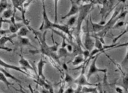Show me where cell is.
Instances as JSON below:
<instances>
[{"mask_svg":"<svg viewBox=\"0 0 128 93\" xmlns=\"http://www.w3.org/2000/svg\"><path fill=\"white\" fill-rule=\"evenodd\" d=\"M92 6V3L90 4H81L80 6L79 9V16L77 19V26L74 28L73 32L76 38V41L77 43V44L80 46L84 47V45H83L82 41L80 39V31H81V26H82V22L84 20L87 16L89 14L91 10V8Z\"/></svg>","mask_w":128,"mask_h":93,"instance_id":"6da1fadb","label":"cell"},{"mask_svg":"<svg viewBox=\"0 0 128 93\" xmlns=\"http://www.w3.org/2000/svg\"><path fill=\"white\" fill-rule=\"evenodd\" d=\"M35 33L36 34L35 38L38 40L40 43V47L41 49L40 50H29L30 53L36 54L38 53H42L43 55H46V56H48L49 57H51L54 59L55 60H56V62L60 64L59 62V58L58 56V54H56L55 53H53L49 49V46H48L46 44V31H45V32L43 34H41L40 33L37 32Z\"/></svg>","mask_w":128,"mask_h":93,"instance_id":"7a4b0ae2","label":"cell"},{"mask_svg":"<svg viewBox=\"0 0 128 93\" xmlns=\"http://www.w3.org/2000/svg\"><path fill=\"white\" fill-rule=\"evenodd\" d=\"M43 3V22L42 24L40 26V27L39 29L40 31H43V30H46L48 29H52L53 30V28H56L59 29L61 31H62L68 34V35L70 37V39L72 38V36L71 35V31L70 30L69 27L68 26L66 25H60L58 24H55V23L52 22L49 19H48V17L47 14L46 13V8H45V5H44V2L42 1Z\"/></svg>","mask_w":128,"mask_h":93,"instance_id":"3957f363","label":"cell"},{"mask_svg":"<svg viewBox=\"0 0 128 93\" xmlns=\"http://www.w3.org/2000/svg\"><path fill=\"white\" fill-rule=\"evenodd\" d=\"M114 1H102L101 3L103 4V7L101 8L100 13L101 14V21L98 23L101 25H104L106 24L105 20L106 17L108 16L110 13L113 9V6L114 5Z\"/></svg>","mask_w":128,"mask_h":93,"instance_id":"277c9868","label":"cell"},{"mask_svg":"<svg viewBox=\"0 0 128 93\" xmlns=\"http://www.w3.org/2000/svg\"><path fill=\"white\" fill-rule=\"evenodd\" d=\"M122 6L118 7L117 8L114 12V13H113V16H112L111 19H110L109 22L107 23L106 24L104 25V28L102 31H101L100 32L98 33L96 35H97L98 36H99L100 38H104V37L105 36V34H107V32L110 29L113 28V27L114 26V24L116 23V22L115 20V18L117 17V15L119 14V12H120L122 10Z\"/></svg>","mask_w":128,"mask_h":93,"instance_id":"5b68a950","label":"cell"},{"mask_svg":"<svg viewBox=\"0 0 128 93\" xmlns=\"http://www.w3.org/2000/svg\"><path fill=\"white\" fill-rule=\"evenodd\" d=\"M100 53L98 54L97 56H96L95 58H94V60H92V64H91L90 66V68H89V70L88 72V74H87V80H89L90 77L92 74H94L96 73V72H104V73H106V72H107V69H99L98 68H96V62L98 57V56H99Z\"/></svg>","mask_w":128,"mask_h":93,"instance_id":"8992f818","label":"cell"},{"mask_svg":"<svg viewBox=\"0 0 128 93\" xmlns=\"http://www.w3.org/2000/svg\"><path fill=\"white\" fill-rule=\"evenodd\" d=\"M0 65L3 66V67H4V68H11V69L14 70H16L17 71H19L20 72H22V74L28 76L34 77L32 75H31L30 72H28V70H27L26 68H19V67H17L16 66L8 64H6V62H4V61L2 60L1 59H0Z\"/></svg>","mask_w":128,"mask_h":93,"instance_id":"52a82bcc","label":"cell"},{"mask_svg":"<svg viewBox=\"0 0 128 93\" xmlns=\"http://www.w3.org/2000/svg\"><path fill=\"white\" fill-rule=\"evenodd\" d=\"M71 8L70 9V10L69 11V12L65 16L62 17V19H64L66 18H68L70 16H73L79 12L80 1H72V0H71Z\"/></svg>","mask_w":128,"mask_h":93,"instance_id":"ba28073f","label":"cell"},{"mask_svg":"<svg viewBox=\"0 0 128 93\" xmlns=\"http://www.w3.org/2000/svg\"><path fill=\"white\" fill-rule=\"evenodd\" d=\"M84 68H83V70L82 72V74H80V76L78 77L77 79L74 80V83L78 84V86H98V84H91L88 82L87 79L86 77L84 76Z\"/></svg>","mask_w":128,"mask_h":93,"instance_id":"9c48e42d","label":"cell"},{"mask_svg":"<svg viewBox=\"0 0 128 93\" xmlns=\"http://www.w3.org/2000/svg\"><path fill=\"white\" fill-rule=\"evenodd\" d=\"M95 45V43L93 41L91 37V35H90L89 32L87 31V33L86 36L85 42L84 43V47L86 49V50H88L90 53L92 50L93 47Z\"/></svg>","mask_w":128,"mask_h":93,"instance_id":"30bf717a","label":"cell"},{"mask_svg":"<svg viewBox=\"0 0 128 93\" xmlns=\"http://www.w3.org/2000/svg\"><path fill=\"white\" fill-rule=\"evenodd\" d=\"M3 22H7L10 24V27L9 30L11 33L15 34L16 32H18L19 29L22 28L25 26V25L23 22H19V23H16V25H13L12 23H11L10 20H3Z\"/></svg>","mask_w":128,"mask_h":93,"instance_id":"8fae6325","label":"cell"},{"mask_svg":"<svg viewBox=\"0 0 128 93\" xmlns=\"http://www.w3.org/2000/svg\"><path fill=\"white\" fill-rule=\"evenodd\" d=\"M21 52H22V55H21V56H20V59L19 60V62L20 64L22 66V68H24L26 70H31L34 71L36 72V75L37 76L36 69L34 68L33 67H32L30 65V64H29L28 61L27 60H26L25 58L23 57L22 54V50H21Z\"/></svg>","mask_w":128,"mask_h":93,"instance_id":"7c38bea8","label":"cell"},{"mask_svg":"<svg viewBox=\"0 0 128 93\" xmlns=\"http://www.w3.org/2000/svg\"><path fill=\"white\" fill-rule=\"evenodd\" d=\"M46 63V62H44V60L42 59V56L40 58V62H38L37 64V68H38V74L37 76L40 77V78H42V79L44 80H46V77L43 74V67L44 66V64Z\"/></svg>","mask_w":128,"mask_h":93,"instance_id":"4fadbf2b","label":"cell"},{"mask_svg":"<svg viewBox=\"0 0 128 93\" xmlns=\"http://www.w3.org/2000/svg\"><path fill=\"white\" fill-rule=\"evenodd\" d=\"M34 82L37 83L38 84L42 86L43 88H45L47 90H49L51 87H52V86L51 85V84H50L49 83H48V81L45 80L43 79H42V78H40V77L37 76V80H34Z\"/></svg>","mask_w":128,"mask_h":93,"instance_id":"5bb4252c","label":"cell"},{"mask_svg":"<svg viewBox=\"0 0 128 93\" xmlns=\"http://www.w3.org/2000/svg\"><path fill=\"white\" fill-rule=\"evenodd\" d=\"M70 43L71 45L73 46V51H72V56H76L80 54H83V50L81 48V46L77 44V43H76L72 41V40H71V42Z\"/></svg>","mask_w":128,"mask_h":93,"instance_id":"9a60e30c","label":"cell"},{"mask_svg":"<svg viewBox=\"0 0 128 93\" xmlns=\"http://www.w3.org/2000/svg\"><path fill=\"white\" fill-rule=\"evenodd\" d=\"M17 35L16 34H14L13 35H12L10 36L7 37V36H3L1 38H0V46H2V47H4V45L8 41L14 44V42L12 40V39L14 37H16Z\"/></svg>","mask_w":128,"mask_h":93,"instance_id":"2e32d148","label":"cell"},{"mask_svg":"<svg viewBox=\"0 0 128 93\" xmlns=\"http://www.w3.org/2000/svg\"><path fill=\"white\" fill-rule=\"evenodd\" d=\"M90 22L92 25V31H94L95 32H100L101 31H102L104 28V25H101L99 24H96L92 22L91 18H90Z\"/></svg>","mask_w":128,"mask_h":93,"instance_id":"e0dca14e","label":"cell"},{"mask_svg":"<svg viewBox=\"0 0 128 93\" xmlns=\"http://www.w3.org/2000/svg\"><path fill=\"white\" fill-rule=\"evenodd\" d=\"M71 54L69 53L68 50L66 48H60L58 50V56H59V59L60 58L64 57L65 58V60L66 59V58L68 56H71Z\"/></svg>","mask_w":128,"mask_h":93,"instance_id":"ac0fdd59","label":"cell"},{"mask_svg":"<svg viewBox=\"0 0 128 93\" xmlns=\"http://www.w3.org/2000/svg\"><path fill=\"white\" fill-rule=\"evenodd\" d=\"M0 71L2 72L3 74H4V75L5 76V77L6 78H11V79H12L13 80H14V81H16V82L17 83H22V80H20L18 79H17V78H16L15 77L13 76L12 74H10L9 72H8L6 70H4V68H1L0 67Z\"/></svg>","mask_w":128,"mask_h":93,"instance_id":"d6986e66","label":"cell"},{"mask_svg":"<svg viewBox=\"0 0 128 93\" xmlns=\"http://www.w3.org/2000/svg\"><path fill=\"white\" fill-rule=\"evenodd\" d=\"M18 40H19V43L20 44V45H21L22 46H32V47H34V46L31 44V43L30 42V40H29V39L28 38L19 36Z\"/></svg>","mask_w":128,"mask_h":93,"instance_id":"ffe728a7","label":"cell"},{"mask_svg":"<svg viewBox=\"0 0 128 93\" xmlns=\"http://www.w3.org/2000/svg\"><path fill=\"white\" fill-rule=\"evenodd\" d=\"M26 1H22V0H12L11 2L12 3L14 8L19 10L20 8L23 7L24 3Z\"/></svg>","mask_w":128,"mask_h":93,"instance_id":"44dd1931","label":"cell"},{"mask_svg":"<svg viewBox=\"0 0 128 93\" xmlns=\"http://www.w3.org/2000/svg\"><path fill=\"white\" fill-rule=\"evenodd\" d=\"M14 13V11L10 8H9L7 10H5L2 13V18H4L6 19H9L12 17Z\"/></svg>","mask_w":128,"mask_h":93,"instance_id":"7402d4cb","label":"cell"},{"mask_svg":"<svg viewBox=\"0 0 128 93\" xmlns=\"http://www.w3.org/2000/svg\"><path fill=\"white\" fill-rule=\"evenodd\" d=\"M83 62H84V58L83 54H80L75 57L74 62H72V64L74 66H76L82 63Z\"/></svg>","mask_w":128,"mask_h":93,"instance_id":"603a6c76","label":"cell"},{"mask_svg":"<svg viewBox=\"0 0 128 93\" xmlns=\"http://www.w3.org/2000/svg\"><path fill=\"white\" fill-rule=\"evenodd\" d=\"M0 80L4 82L6 84V85L7 86L8 88H9L10 86H13L14 85V83H10L9 81L7 80V78L5 77V76L4 75V74H3L2 72H1V71H0Z\"/></svg>","mask_w":128,"mask_h":93,"instance_id":"cb8c5ba5","label":"cell"},{"mask_svg":"<svg viewBox=\"0 0 128 93\" xmlns=\"http://www.w3.org/2000/svg\"><path fill=\"white\" fill-rule=\"evenodd\" d=\"M28 32H29L28 29L26 27L24 26L22 28L20 29H19V30L18 32V34L19 35V36L25 37V36L27 35V34L28 33Z\"/></svg>","mask_w":128,"mask_h":93,"instance_id":"d4e9b609","label":"cell"},{"mask_svg":"<svg viewBox=\"0 0 128 93\" xmlns=\"http://www.w3.org/2000/svg\"><path fill=\"white\" fill-rule=\"evenodd\" d=\"M10 5L8 4V3L6 0H1V1H0V14L3 12H4L5 10Z\"/></svg>","mask_w":128,"mask_h":93,"instance_id":"484cf974","label":"cell"},{"mask_svg":"<svg viewBox=\"0 0 128 93\" xmlns=\"http://www.w3.org/2000/svg\"><path fill=\"white\" fill-rule=\"evenodd\" d=\"M97 86L94 88H87L86 86H83L82 89V92L83 93H98L97 91Z\"/></svg>","mask_w":128,"mask_h":93,"instance_id":"4316f807","label":"cell"},{"mask_svg":"<svg viewBox=\"0 0 128 93\" xmlns=\"http://www.w3.org/2000/svg\"><path fill=\"white\" fill-rule=\"evenodd\" d=\"M95 38V45L94 46H95L96 49H99V50H101V52H104V50H103V46L102 45V43L100 42V40H98V38L96 37H94Z\"/></svg>","mask_w":128,"mask_h":93,"instance_id":"83f0119b","label":"cell"},{"mask_svg":"<svg viewBox=\"0 0 128 93\" xmlns=\"http://www.w3.org/2000/svg\"><path fill=\"white\" fill-rule=\"evenodd\" d=\"M3 20H4V19H3L2 17L0 18V35H1V36L6 35V34H7L10 32L9 29H8V30H2L1 28H2Z\"/></svg>","mask_w":128,"mask_h":93,"instance_id":"f1b7e54d","label":"cell"},{"mask_svg":"<svg viewBox=\"0 0 128 93\" xmlns=\"http://www.w3.org/2000/svg\"><path fill=\"white\" fill-rule=\"evenodd\" d=\"M52 40H53V43H54V45L53 46H49V49H50V50L53 52V53H55V52H58V46L60 45L59 43H55V44H54V40H53V34H52Z\"/></svg>","mask_w":128,"mask_h":93,"instance_id":"f546056e","label":"cell"},{"mask_svg":"<svg viewBox=\"0 0 128 93\" xmlns=\"http://www.w3.org/2000/svg\"><path fill=\"white\" fill-rule=\"evenodd\" d=\"M74 80L72 78L70 75L68 74H66L65 78V82L68 83L69 85H71L72 84L74 83Z\"/></svg>","mask_w":128,"mask_h":93,"instance_id":"4dcf8cb0","label":"cell"},{"mask_svg":"<svg viewBox=\"0 0 128 93\" xmlns=\"http://www.w3.org/2000/svg\"><path fill=\"white\" fill-rule=\"evenodd\" d=\"M76 19H77V16H71V18H70L68 20V21L67 23V26H72L76 21Z\"/></svg>","mask_w":128,"mask_h":93,"instance_id":"1f68e13d","label":"cell"},{"mask_svg":"<svg viewBox=\"0 0 128 93\" xmlns=\"http://www.w3.org/2000/svg\"><path fill=\"white\" fill-rule=\"evenodd\" d=\"M123 82L124 88L126 92L128 89V74H126V76H125L123 78Z\"/></svg>","mask_w":128,"mask_h":93,"instance_id":"d6a6232c","label":"cell"},{"mask_svg":"<svg viewBox=\"0 0 128 93\" xmlns=\"http://www.w3.org/2000/svg\"><path fill=\"white\" fill-rule=\"evenodd\" d=\"M126 24H127V26H126V30H125V31L123 32L122 33V34H120V35H119L118 36H117V37L113 39V43H116V42L117 41V40L119 38H120L123 35V34H125L126 33V32H128V22H127Z\"/></svg>","mask_w":128,"mask_h":93,"instance_id":"836d02e7","label":"cell"},{"mask_svg":"<svg viewBox=\"0 0 128 93\" xmlns=\"http://www.w3.org/2000/svg\"><path fill=\"white\" fill-rule=\"evenodd\" d=\"M55 24L58 23V16H57V6H58V1H55Z\"/></svg>","mask_w":128,"mask_h":93,"instance_id":"e575fe53","label":"cell"},{"mask_svg":"<svg viewBox=\"0 0 128 93\" xmlns=\"http://www.w3.org/2000/svg\"><path fill=\"white\" fill-rule=\"evenodd\" d=\"M90 52L87 50H84L83 52V56L84 57V62H86V60L87 59V58L90 56Z\"/></svg>","mask_w":128,"mask_h":93,"instance_id":"d590c367","label":"cell"},{"mask_svg":"<svg viewBox=\"0 0 128 93\" xmlns=\"http://www.w3.org/2000/svg\"><path fill=\"white\" fill-rule=\"evenodd\" d=\"M62 48H65L66 46H67L68 45V43H67L65 41L66 36H65V35H63V34H62Z\"/></svg>","mask_w":128,"mask_h":93,"instance_id":"8d00e7d4","label":"cell"},{"mask_svg":"<svg viewBox=\"0 0 128 93\" xmlns=\"http://www.w3.org/2000/svg\"><path fill=\"white\" fill-rule=\"evenodd\" d=\"M128 62V50H127L126 56V57H125L124 59L123 60V62H122V66H124L125 65H126Z\"/></svg>","mask_w":128,"mask_h":93,"instance_id":"74e56055","label":"cell"},{"mask_svg":"<svg viewBox=\"0 0 128 93\" xmlns=\"http://www.w3.org/2000/svg\"><path fill=\"white\" fill-rule=\"evenodd\" d=\"M124 25V22L122 21V22H117V24H116V25H114V26L113 27V28H118L119 27H121L122 26H123Z\"/></svg>","mask_w":128,"mask_h":93,"instance_id":"f35d334b","label":"cell"},{"mask_svg":"<svg viewBox=\"0 0 128 93\" xmlns=\"http://www.w3.org/2000/svg\"><path fill=\"white\" fill-rule=\"evenodd\" d=\"M83 86H78V88L76 89V90H75L74 93H83L82 92V89Z\"/></svg>","mask_w":128,"mask_h":93,"instance_id":"ab89813d","label":"cell"},{"mask_svg":"<svg viewBox=\"0 0 128 93\" xmlns=\"http://www.w3.org/2000/svg\"><path fill=\"white\" fill-rule=\"evenodd\" d=\"M74 89L72 87H70L65 92H64V93H74Z\"/></svg>","mask_w":128,"mask_h":93,"instance_id":"60d3db41","label":"cell"},{"mask_svg":"<svg viewBox=\"0 0 128 93\" xmlns=\"http://www.w3.org/2000/svg\"><path fill=\"white\" fill-rule=\"evenodd\" d=\"M67 50L69 52V53H71L73 51V46L71 44H68L67 46Z\"/></svg>","mask_w":128,"mask_h":93,"instance_id":"b9f144b4","label":"cell"},{"mask_svg":"<svg viewBox=\"0 0 128 93\" xmlns=\"http://www.w3.org/2000/svg\"><path fill=\"white\" fill-rule=\"evenodd\" d=\"M28 88H29V89H30V92H31V93H40V92L38 91L37 90H36V89L33 90V89H32V86H31L30 85V84L28 86Z\"/></svg>","mask_w":128,"mask_h":93,"instance_id":"7bdbcfd3","label":"cell"},{"mask_svg":"<svg viewBox=\"0 0 128 93\" xmlns=\"http://www.w3.org/2000/svg\"><path fill=\"white\" fill-rule=\"evenodd\" d=\"M0 49H4V50H7L8 52H10V51H12V49L9 48H7V47H2V46H0Z\"/></svg>","mask_w":128,"mask_h":93,"instance_id":"ee69618b","label":"cell"},{"mask_svg":"<svg viewBox=\"0 0 128 93\" xmlns=\"http://www.w3.org/2000/svg\"><path fill=\"white\" fill-rule=\"evenodd\" d=\"M98 90H99V92H100V93H104L103 92V90H102V86H101V85L99 83L98 84Z\"/></svg>","mask_w":128,"mask_h":93,"instance_id":"f6af8a7d","label":"cell"},{"mask_svg":"<svg viewBox=\"0 0 128 93\" xmlns=\"http://www.w3.org/2000/svg\"><path fill=\"white\" fill-rule=\"evenodd\" d=\"M116 92H117L118 93H123V89H121L120 88H119V87H117L116 89Z\"/></svg>","mask_w":128,"mask_h":93,"instance_id":"bcb514c9","label":"cell"},{"mask_svg":"<svg viewBox=\"0 0 128 93\" xmlns=\"http://www.w3.org/2000/svg\"><path fill=\"white\" fill-rule=\"evenodd\" d=\"M40 92H41L42 93H50L48 90L46 89L45 88H43L41 90H40Z\"/></svg>","mask_w":128,"mask_h":93,"instance_id":"7dc6e473","label":"cell"},{"mask_svg":"<svg viewBox=\"0 0 128 93\" xmlns=\"http://www.w3.org/2000/svg\"><path fill=\"white\" fill-rule=\"evenodd\" d=\"M64 86H61L60 89H59V92H58V93H64Z\"/></svg>","mask_w":128,"mask_h":93,"instance_id":"c3c4849f","label":"cell"},{"mask_svg":"<svg viewBox=\"0 0 128 93\" xmlns=\"http://www.w3.org/2000/svg\"><path fill=\"white\" fill-rule=\"evenodd\" d=\"M14 89H15L16 90V91H18V92H22V93H28V92H25V91H24V90H23L21 88V89H20V90H17L15 88H14Z\"/></svg>","mask_w":128,"mask_h":93,"instance_id":"681fc988","label":"cell"},{"mask_svg":"<svg viewBox=\"0 0 128 93\" xmlns=\"http://www.w3.org/2000/svg\"><path fill=\"white\" fill-rule=\"evenodd\" d=\"M62 67H63V68H64V70H68V66H67V65H66L65 63L63 64Z\"/></svg>","mask_w":128,"mask_h":93,"instance_id":"f907efd6","label":"cell"},{"mask_svg":"<svg viewBox=\"0 0 128 93\" xmlns=\"http://www.w3.org/2000/svg\"><path fill=\"white\" fill-rule=\"evenodd\" d=\"M2 37V36H1V35H0V38H1Z\"/></svg>","mask_w":128,"mask_h":93,"instance_id":"816d5d0a","label":"cell"},{"mask_svg":"<svg viewBox=\"0 0 128 93\" xmlns=\"http://www.w3.org/2000/svg\"></svg>","mask_w":128,"mask_h":93,"instance_id":"f5cc1de1","label":"cell"},{"mask_svg":"<svg viewBox=\"0 0 128 93\" xmlns=\"http://www.w3.org/2000/svg\"><path fill=\"white\" fill-rule=\"evenodd\" d=\"M0 93H1V92H0Z\"/></svg>","mask_w":128,"mask_h":93,"instance_id":"db71d44e","label":"cell"}]
</instances>
